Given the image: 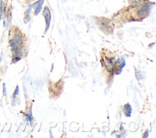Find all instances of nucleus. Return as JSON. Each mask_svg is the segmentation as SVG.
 I'll return each instance as SVG.
<instances>
[{
	"instance_id": "f257e3e1",
	"label": "nucleus",
	"mask_w": 156,
	"mask_h": 138,
	"mask_svg": "<svg viewBox=\"0 0 156 138\" xmlns=\"http://www.w3.org/2000/svg\"><path fill=\"white\" fill-rule=\"evenodd\" d=\"M8 43L12 53V63H15L26 55L27 37L23 30L16 25L9 29Z\"/></svg>"
},
{
	"instance_id": "f03ea898",
	"label": "nucleus",
	"mask_w": 156,
	"mask_h": 138,
	"mask_svg": "<svg viewBox=\"0 0 156 138\" xmlns=\"http://www.w3.org/2000/svg\"><path fill=\"white\" fill-rule=\"evenodd\" d=\"M101 63L103 67H104L107 72L113 74L117 71L119 67V64L118 60L113 54L108 52V50H103L101 52Z\"/></svg>"
},
{
	"instance_id": "7ed1b4c3",
	"label": "nucleus",
	"mask_w": 156,
	"mask_h": 138,
	"mask_svg": "<svg viewBox=\"0 0 156 138\" xmlns=\"http://www.w3.org/2000/svg\"><path fill=\"white\" fill-rule=\"evenodd\" d=\"M43 15L45 18L46 19V30H48L49 24H50V21H51V15H50V11L49 8L46 6L43 10Z\"/></svg>"
},
{
	"instance_id": "20e7f679",
	"label": "nucleus",
	"mask_w": 156,
	"mask_h": 138,
	"mask_svg": "<svg viewBox=\"0 0 156 138\" xmlns=\"http://www.w3.org/2000/svg\"><path fill=\"white\" fill-rule=\"evenodd\" d=\"M5 11V2L3 0H0V21L1 20Z\"/></svg>"
},
{
	"instance_id": "39448f33",
	"label": "nucleus",
	"mask_w": 156,
	"mask_h": 138,
	"mask_svg": "<svg viewBox=\"0 0 156 138\" xmlns=\"http://www.w3.org/2000/svg\"><path fill=\"white\" fill-rule=\"evenodd\" d=\"M23 1H24L26 2H32V1H35V0H23Z\"/></svg>"
},
{
	"instance_id": "423d86ee",
	"label": "nucleus",
	"mask_w": 156,
	"mask_h": 138,
	"mask_svg": "<svg viewBox=\"0 0 156 138\" xmlns=\"http://www.w3.org/2000/svg\"><path fill=\"white\" fill-rule=\"evenodd\" d=\"M5 84H4V95L5 94Z\"/></svg>"
}]
</instances>
